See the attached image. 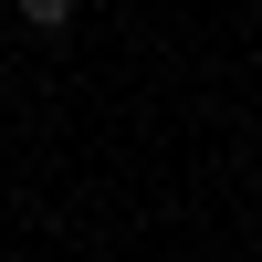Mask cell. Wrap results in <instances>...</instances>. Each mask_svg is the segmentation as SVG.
Listing matches in <instances>:
<instances>
[{"label":"cell","instance_id":"6da1fadb","mask_svg":"<svg viewBox=\"0 0 262 262\" xmlns=\"http://www.w3.org/2000/svg\"><path fill=\"white\" fill-rule=\"evenodd\" d=\"M21 21H32V32H63V21H74V0H21Z\"/></svg>","mask_w":262,"mask_h":262}]
</instances>
